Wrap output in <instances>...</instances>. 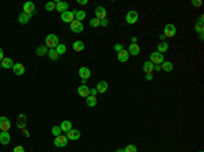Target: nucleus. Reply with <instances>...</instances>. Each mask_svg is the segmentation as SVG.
<instances>
[{
    "mask_svg": "<svg viewBox=\"0 0 204 152\" xmlns=\"http://www.w3.org/2000/svg\"><path fill=\"white\" fill-rule=\"evenodd\" d=\"M59 37L55 34H49L46 35V38H45V46L48 48V49H56V46L59 45Z\"/></svg>",
    "mask_w": 204,
    "mask_h": 152,
    "instance_id": "obj_1",
    "label": "nucleus"
},
{
    "mask_svg": "<svg viewBox=\"0 0 204 152\" xmlns=\"http://www.w3.org/2000/svg\"><path fill=\"white\" fill-rule=\"evenodd\" d=\"M150 61L153 62V64H155V65H159V64L163 62V55L158 53V52H154V53L150 55Z\"/></svg>",
    "mask_w": 204,
    "mask_h": 152,
    "instance_id": "obj_2",
    "label": "nucleus"
},
{
    "mask_svg": "<svg viewBox=\"0 0 204 152\" xmlns=\"http://www.w3.org/2000/svg\"><path fill=\"white\" fill-rule=\"evenodd\" d=\"M10 128H11V122H10V120H8L7 117L1 116V117H0V130H1V132H8Z\"/></svg>",
    "mask_w": 204,
    "mask_h": 152,
    "instance_id": "obj_3",
    "label": "nucleus"
},
{
    "mask_svg": "<svg viewBox=\"0 0 204 152\" xmlns=\"http://www.w3.org/2000/svg\"><path fill=\"white\" fill-rule=\"evenodd\" d=\"M137 19H139V14L136 11H129L125 16L127 23H129V25H135L137 22Z\"/></svg>",
    "mask_w": 204,
    "mask_h": 152,
    "instance_id": "obj_4",
    "label": "nucleus"
},
{
    "mask_svg": "<svg viewBox=\"0 0 204 152\" xmlns=\"http://www.w3.org/2000/svg\"><path fill=\"white\" fill-rule=\"evenodd\" d=\"M67 144H68L67 136H63V134H60V136L55 137V145H56V147L61 148V147H65Z\"/></svg>",
    "mask_w": 204,
    "mask_h": 152,
    "instance_id": "obj_5",
    "label": "nucleus"
},
{
    "mask_svg": "<svg viewBox=\"0 0 204 152\" xmlns=\"http://www.w3.org/2000/svg\"><path fill=\"white\" fill-rule=\"evenodd\" d=\"M176 26L174 25H172V23H169V25H166L165 26V37H169V38H172V37H174L176 35Z\"/></svg>",
    "mask_w": 204,
    "mask_h": 152,
    "instance_id": "obj_6",
    "label": "nucleus"
},
{
    "mask_svg": "<svg viewBox=\"0 0 204 152\" xmlns=\"http://www.w3.org/2000/svg\"><path fill=\"white\" fill-rule=\"evenodd\" d=\"M61 20L65 22V23H71L75 20V16H74V12L72 11H65L61 14Z\"/></svg>",
    "mask_w": 204,
    "mask_h": 152,
    "instance_id": "obj_7",
    "label": "nucleus"
},
{
    "mask_svg": "<svg viewBox=\"0 0 204 152\" xmlns=\"http://www.w3.org/2000/svg\"><path fill=\"white\" fill-rule=\"evenodd\" d=\"M70 27H71V30L74 31V33H82V31H83V25H82V22H79V20H74V22H71Z\"/></svg>",
    "mask_w": 204,
    "mask_h": 152,
    "instance_id": "obj_8",
    "label": "nucleus"
},
{
    "mask_svg": "<svg viewBox=\"0 0 204 152\" xmlns=\"http://www.w3.org/2000/svg\"><path fill=\"white\" fill-rule=\"evenodd\" d=\"M34 10H35V6L33 4V1H26V3L23 4V12L25 14L32 15V14H34Z\"/></svg>",
    "mask_w": 204,
    "mask_h": 152,
    "instance_id": "obj_9",
    "label": "nucleus"
},
{
    "mask_svg": "<svg viewBox=\"0 0 204 152\" xmlns=\"http://www.w3.org/2000/svg\"><path fill=\"white\" fill-rule=\"evenodd\" d=\"M26 122H27V118L25 114H19L18 116V120H16V126L19 129H25L26 128Z\"/></svg>",
    "mask_w": 204,
    "mask_h": 152,
    "instance_id": "obj_10",
    "label": "nucleus"
},
{
    "mask_svg": "<svg viewBox=\"0 0 204 152\" xmlns=\"http://www.w3.org/2000/svg\"><path fill=\"white\" fill-rule=\"evenodd\" d=\"M11 141V136L8 132H0V144L1 145H7Z\"/></svg>",
    "mask_w": 204,
    "mask_h": 152,
    "instance_id": "obj_11",
    "label": "nucleus"
},
{
    "mask_svg": "<svg viewBox=\"0 0 204 152\" xmlns=\"http://www.w3.org/2000/svg\"><path fill=\"white\" fill-rule=\"evenodd\" d=\"M12 71H14V74L18 75V76H22V75L25 74V65L23 64H20V62H18V64H14V67H12Z\"/></svg>",
    "mask_w": 204,
    "mask_h": 152,
    "instance_id": "obj_12",
    "label": "nucleus"
},
{
    "mask_svg": "<svg viewBox=\"0 0 204 152\" xmlns=\"http://www.w3.org/2000/svg\"><path fill=\"white\" fill-rule=\"evenodd\" d=\"M128 59H129V53H128V50H125V49H122L121 52H118L117 53V60L120 62L128 61Z\"/></svg>",
    "mask_w": 204,
    "mask_h": 152,
    "instance_id": "obj_13",
    "label": "nucleus"
},
{
    "mask_svg": "<svg viewBox=\"0 0 204 152\" xmlns=\"http://www.w3.org/2000/svg\"><path fill=\"white\" fill-rule=\"evenodd\" d=\"M79 137H80V132L76 130V129H71L67 132V139L68 140H78Z\"/></svg>",
    "mask_w": 204,
    "mask_h": 152,
    "instance_id": "obj_14",
    "label": "nucleus"
},
{
    "mask_svg": "<svg viewBox=\"0 0 204 152\" xmlns=\"http://www.w3.org/2000/svg\"><path fill=\"white\" fill-rule=\"evenodd\" d=\"M128 53L132 56H137L140 53V46L137 43H129V48H128Z\"/></svg>",
    "mask_w": 204,
    "mask_h": 152,
    "instance_id": "obj_15",
    "label": "nucleus"
},
{
    "mask_svg": "<svg viewBox=\"0 0 204 152\" xmlns=\"http://www.w3.org/2000/svg\"><path fill=\"white\" fill-rule=\"evenodd\" d=\"M32 19V15H29V14H25V12H20L19 16H18V20H19L20 25H26L30 22Z\"/></svg>",
    "mask_w": 204,
    "mask_h": 152,
    "instance_id": "obj_16",
    "label": "nucleus"
},
{
    "mask_svg": "<svg viewBox=\"0 0 204 152\" xmlns=\"http://www.w3.org/2000/svg\"><path fill=\"white\" fill-rule=\"evenodd\" d=\"M74 16H75V20H79V22H82L84 18H86V11H83V10H74Z\"/></svg>",
    "mask_w": 204,
    "mask_h": 152,
    "instance_id": "obj_17",
    "label": "nucleus"
},
{
    "mask_svg": "<svg viewBox=\"0 0 204 152\" xmlns=\"http://www.w3.org/2000/svg\"><path fill=\"white\" fill-rule=\"evenodd\" d=\"M0 64H1V68L10 69V68H12V67H14V64H15V62L12 61L10 57H4V59L1 60V62H0Z\"/></svg>",
    "mask_w": 204,
    "mask_h": 152,
    "instance_id": "obj_18",
    "label": "nucleus"
},
{
    "mask_svg": "<svg viewBox=\"0 0 204 152\" xmlns=\"http://www.w3.org/2000/svg\"><path fill=\"white\" fill-rule=\"evenodd\" d=\"M67 10H68V3H65V1H56V11L63 14Z\"/></svg>",
    "mask_w": 204,
    "mask_h": 152,
    "instance_id": "obj_19",
    "label": "nucleus"
},
{
    "mask_svg": "<svg viewBox=\"0 0 204 152\" xmlns=\"http://www.w3.org/2000/svg\"><path fill=\"white\" fill-rule=\"evenodd\" d=\"M79 76H80L82 79H86V80H87V79L91 76L90 69H89L87 67H82V68L79 69Z\"/></svg>",
    "mask_w": 204,
    "mask_h": 152,
    "instance_id": "obj_20",
    "label": "nucleus"
},
{
    "mask_svg": "<svg viewBox=\"0 0 204 152\" xmlns=\"http://www.w3.org/2000/svg\"><path fill=\"white\" fill-rule=\"evenodd\" d=\"M95 15H97V19L102 20L106 18V10L103 7H97L95 8Z\"/></svg>",
    "mask_w": 204,
    "mask_h": 152,
    "instance_id": "obj_21",
    "label": "nucleus"
},
{
    "mask_svg": "<svg viewBox=\"0 0 204 152\" xmlns=\"http://www.w3.org/2000/svg\"><path fill=\"white\" fill-rule=\"evenodd\" d=\"M108 83L105 82V80H102V82H99L98 84H97V87H95V90H97V92H99V94H103V92H106V90H108Z\"/></svg>",
    "mask_w": 204,
    "mask_h": 152,
    "instance_id": "obj_22",
    "label": "nucleus"
},
{
    "mask_svg": "<svg viewBox=\"0 0 204 152\" xmlns=\"http://www.w3.org/2000/svg\"><path fill=\"white\" fill-rule=\"evenodd\" d=\"M143 71H144V74H146V75L153 74V71H154V64H153L151 61H146L144 64H143Z\"/></svg>",
    "mask_w": 204,
    "mask_h": 152,
    "instance_id": "obj_23",
    "label": "nucleus"
},
{
    "mask_svg": "<svg viewBox=\"0 0 204 152\" xmlns=\"http://www.w3.org/2000/svg\"><path fill=\"white\" fill-rule=\"evenodd\" d=\"M78 94L83 98H87L89 95H90V88H89L87 86H80L78 88Z\"/></svg>",
    "mask_w": 204,
    "mask_h": 152,
    "instance_id": "obj_24",
    "label": "nucleus"
},
{
    "mask_svg": "<svg viewBox=\"0 0 204 152\" xmlns=\"http://www.w3.org/2000/svg\"><path fill=\"white\" fill-rule=\"evenodd\" d=\"M60 129H61V132H65V133H67L68 130H71V129H72V124H71V121L64 120V121L60 124Z\"/></svg>",
    "mask_w": 204,
    "mask_h": 152,
    "instance_id": "obj_25",
    "label": "nucleus"
},
{
    "mask_svg": "<svg viewBox=\"0 0 204 152\" xmlns=\"http://www.w3.org/2000/svg\"><path fill=\"white\" fill-rule=\"evenodd\" d=\"M86 103H87V106H90V107H94V106H97V103H98V99H97V97L89 95V97L86 98Z\"/></svg>",
    "mask_w": 204,
    "mask_h": 152,
    "instance_id": "obj_26",
    "label": "nucleus"
},
{
    "mask_svg": "<svg viewBox=\"0 0 204 152\" xmlns=\"http://www.w3.org/2000/svg\"><path fill=\"white\" fill-rule=\"evenodd\" d=\"M173 68H174V65L170 61H163L161 65V69H163L165 72H170V71H173Z\"/></svg>",
    "mask_w": 204,
    "mask_h": 152,
    "instance_id": "obj_27",
    "label": "nucleus"
},
{
    "mask_svg": "<svg viewBox=\"0 0 204 152\" xmlns=\"http://www.w3.org/2000/svg\"><path fill=\"white\" fill-rule=\"evenodd\" d=\"M169 49V43H166L165 41L161 43H158V53H161V55H163L166 50Z\"/></svg>",
    "mask_w": 204,
    "mask_h": 152,
    "instance_id": "obj_28",
    "label": "nucleus"
},
{
    "mask_svg": "<svg viewBox=\"0 0 204 152\" xmlns=\"http://www.w3.org/2000/svg\"><path fill=\"white\" fill-rule=\"evenodd\" d=\"M72 48H74V50H76V52H82L83 49H84V43H83V41H75Z\"/></svg>",
    "mask_w": 204,
    "mask_h": 152,
    "instance_id": "obj_29",
    "label": "nucleus"
},
{
    "mask_svg": "<svg viewBox=\"0 0 204 152\" xmlns=\"http://www.w3.org/2000/svg\"><path fill=\"white\" fill-rule=\"evenodd\" d=\"M48 50H49V49H48L45 45H41V46L37 48V52H35V53H37V56H44V55H48Z\"/></svg>",
    "mask_w": 204,
    "mask_h": 152,
    "instance_id": "obj_30",
    "label": "nucleus"
},
{
    "mask_svg": "<svg viewBox=\"0 0 204 152\" xmlns=\"http://www.w3.org/2000/svg\"><path fill=\"white\" fill-rule=\"evenodd\" d=\"M55 50L57 52V55H59V56H60V55H64V53L67 52V46H65L64 43H59V45L56 46Z\"/></svg>",
    "mask_w": 204,
    "mask_h": 152,
    "instance_id": "obj_31",
    "label": "nucleus"
},
{
    "mask_svg": "<svg viewBox=\"0 0 204 152\" xmlns=\"http://www.w3.org/2000/svg\"><path fill=\"white\" fill-rule=\"evenodd\" d=\"M48 56H49V59L53 60V61H56V60H57V59L60 57V56L57 55V52H56L55 49H49V50H48Z\"/></svg>",
    "mask_w": 204,
    "mask_h": 152,
    "instance_id": "obj_32",
    "label": "nucleus"
},
{
    "mask_svg": "<svg viewBox=\"0 0 204 152\" xmlns=\"http://www.w3.org/2000/svg\"><path fill=\"white\" fill-rule=\"evenodd\" d=\"M55 8H56L55 1H48V3L45 4V10H46V11H55Z\"/></svg>",
    "mask_w": 204,
    "mask_h": 152,
    "instance_id": "obj_33",
    "label": "nucleus"
},
{
    "mask_svg": "<svg viewBox=\"0 0 204 152\" xmlns=\"http://www.w3.org/2000/svg\"><path fill=\"white\" fill-rule=\"evenodd\" d=\"M52 134H53L55 137L60 136V134H61V129H60V126H53V128H52Z\"/></svg>",
    "mask_w": 204,
    "mask_h": 152,
    "instance_id": "obj_34",
    "label": "nucleus"
},
{
    "mask_svg": "<svg viewBox=\"0 0 204 152\" xmlns=\"http://www.w3.org/2000/svg\"><path fill=\"white\" fill-rule=\"evenodd\" d=\"M195 30L199 33V34H203L204 33V27H203V23L201 22H199V23H196V26H195Z\"/></svg>",
    "mask_w": 204,
    "mask_h": 152,
    "instance_id": "obj_35",
    "label": "nucleus"
},
{
    "mask_svg": "<svg viewBox=\"0 0 204 152\" xmlns=\"http://www.w3.org/2000/svg\"><path fill=\"white\" fill-rule=\"evenodd\" d=\"M122 151H124V152H137V148L135 147V145L131 144V145H127V147L122 149Z\"/></svg>",
    "mask_w": 204,
    "mask_h": 152,
    "instance_id": "obj_36",
    "label": "nucleus"
},
{
    "mask_svg": "<svg viewBox=\"0 0 204 152\" xmlns=\"http://www.w3.org/2000/svg\"><path fill=\"white\" fill-rule=\"evenodd\" d=\"M90 26H91V27H98V26H99V19L93 18V19L90 20Z\"/></svg>",
    "mask_w": 204,
    "mask_h": 152,
    "instance_id": "obj_37",
    "label": "nucleus"
},
{
    "mask_svg": "<svg viewBox=\"0 0 204 152\" xmlns=\"http://www.w3.org/2000/svg\"><path fill=\"white\" fill-rule=\"evenodd\" d=\"M122 49H124V48H122V43H116V45H114V50L117 52V53L118 52H121Z\"/></svg>",
    "mask_w": 204,
    "mask_h": 152,
    "instance_id": "obj_38",
    "label": "nucleus"
},
{
    "mask_svg": "<svg viewBox=\"0 0 204 152\" xmlns=\"http://www.w3.org/2000/svg\"><path fill=\"white\" fill-rule=\"evenodd\" d=\"M109 25V20H108V18H105V19H102V20H99V26H108Z\"/></svg>",
    "mask_w": 204,
    "mask_h": 152,
    "instance_id": "obj_39",
    "label": "nucleus"
},
{
    "mask_svg": "<svg viewBox=\"0 0 204 152\" xmlns=\"http://www.w3.org/2000/svg\"><path fill=\"white\" fill-rule=\"evenodd\" d=\"M12 152H25V148L22 147V145H18V147L14 148V151H12Z\"/></svg>",
    "mask_w": 204,
    "mask_h": 152,
    "instance_id": "obj_40",
    "label": "nucleus"
},
{
    "mask_svg": "<svg viewBox=\"0 0 204 152\" xmlns=\"http://www.w3.org/2000/svg\"><path fill=\"white\" fill-rule=\"evenodd\" d=\"M192 6H195V7H200V6H201V0H193Z\"/></svg>",
    "mask_w": 204,
    "mask_h": 152,
    "instance_id": "obj_41",
    "label": "nucleus"
},
{
    "mask_svg": "<svg viewBox=\"0 0 204 152\" xmlns=\"http://www.w3.org/2000/svg\"><path fill=\"white\" fill-rule=\"evenodd\" d=\"M22 132H23L25 137H29V136H30V133H29V130H27V129H26V128H25V129H22Z\"/></svg>",
    "mask_w": 204,
    "mask_h": 152,
    "instance_id": "obj_42",
    "label": "nucleus"
},
{
    "mask_svg": "<svg viewBox=\"0 0 204 152\" xmlns=\"http://www.w3.org/2000/svg\"><path fill=\"white\" fill-rule=\"evenodd\" d=\"M90 95L95 97V95H97V90H95V88H91V90H90Z\"/></svg>",
    "mask_w": 204,
    "mask_h": 152,
    "instance_id": "obj_43",
    "label": "nucleus"
},
{
    "mask_svg": "<svg viewBox=\"0 0 204 152\" xmlns=\"http://www.w3.org/2000/svg\"><path fill=\"white\" fill-rule=\"evenodd\" d=\"M4 59V53H3V49L0 48V62H1V60Z\"/></svg>",
    "mask_w": 204,
    "mask_h": 152,
    "instance_id": "obj_44",
    "label": "nucleus"
},
{
    "mask_svg": "<svg viewBox=\"0 0 204 152\" xmlns=\"http://www.w3.org/2000/svg\"><path fill=\"white\" fill-rule=\"evenodd\" d=\"M78 3L83 6V4H87V0H78Z\"/></svg>",
    "mask_w": 204,
    "mask_h": 152,
    "instance_id": "obj_45",
    "label": "nucleus"
},
{
    "mask_svg": "<svg viewBox=\"0 0 204 152\" xmlns=\"http://www.w3.org/2000/svg\"><path fill=\"white\" fill-rule=\"evenodd\" d=\"M146 79H147V80H151V79H153V74H150V75H146Z\"/></svg>",
    "mask_w": 204,
    "mask_h": 152,
    "instance_id": "obj_46",
    "label": "nucleus"
},
{
    "mask_svg": "<svg viewBox=\"0 0 204 152\" xmlns=\"http://www.w3.org/2000/svg\"><path fill=\"white\" fill-rule=\"evenodd\" d=\"M154 69H155V71H161V65H154Z\"/></svg>",
    "mask_w": 204,
    "mask_h": 152,
    "instance_id": "obj_47",
    "label": "nucleus"
},
{
    "mask_svg": "<svg viewBox=\"0 0 204 152\" xmlns=\"http://www.w3.org/2000/svg\"><path fill=\"white\" fill-rule=\"evenodd\" d=\"M137 42V38L136 37H132V43H136Z\"/></svg>",
    "mask_w": 204,
    "mask_h": 152,
    "instance_id": "obj_48",
    "label": "nucleus"
},
{
    "mask_svg": "<svg viewBox=\"0 0 204 152\" xmlns=\"http://www.w3.org/2000/svg\"><path fill=\"white\" fill-rule=\"evenodd\" d=\"M86 83H87L86 79H82V86H86Z\"/></svg>",
    "mask_w": 204,
    "mask_h": 152,
    "instance_id": "obj_49",
    "label": "nucleus"
},
{
    "mask_svg": "<svg viewBox=\"0 0 204 152\" xmlns=\"http://www.w3.org/2000/svg\"><path fill=\"white\" fill-rule=\"evenodd\" d=\"M159 38H161V39H165V38H166L165 34H161V35H159Z\"/></svg>",
    "mask_w": 204,
    "mask_h": 152,
    "instance_id": "obj_50",
    "label": "nucleus"
},
{
    "mask_svg": "<svg viewBox=\"0 0 204 152\" xmlns=\"http://www.w3.org/2000/svg\"><path fill=\"white\" fill-rule=\"evenodd\" d=\"M116 152H124V151H122V149H117V151H116Z\"/></svg>",
    "mask_w": 204,
    "mask_h": 152,
    "instance_id": "obj_51",
    "label": "nucleus"
},
{
    "mask_svg": "<svg viewBox=\"0 0 204 152\" xmlns=\"http://www.w3.org/2000/svg\"><path fill=\"white\" fill-rule=\"evenodd\" d=\"M0 68H1V64H0Z\"/></svg>",
    "mask_w": 204,
    "mask_h": 152,
    "instance_id": "obj_52",
    "label": "nucleus"
}]
</instances>
